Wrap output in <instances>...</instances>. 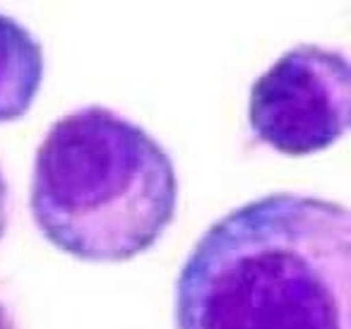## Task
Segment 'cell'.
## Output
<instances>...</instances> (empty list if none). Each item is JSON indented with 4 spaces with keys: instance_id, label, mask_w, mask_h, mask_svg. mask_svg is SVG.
<instances>
[{
    "instance_id": "cell-4",
    "label": "cell",
    "mask_w": 351,
    "mask_h": 329,
    "mask_svg": "<svg viewBox=\"0 0 351 329\" xmlns=\"http://www.w3.org/2000/svg\"><path fill=\"white\" fill-rule=\"evenodd\" d=\"M44 80V49L25 25L0 12V123L29 113Z\"/></svg>"
},
{
    "instance_id": "cell-6",
    "label": "cell",
    "mask_w": 351,
    "mask_h": 329,
    "mask_svg": "<svg viewBox=\"0 0 351 329\" xmlns=\"http://www.w3.org/2000/svg\"><path fill=\"white\" fill-rule=\"evenodd\" d=\"M0 329H17L15 319H12L10 310L5 308V303H3V300H0Z\"/></svg>"
},
{
    "instance_id": "cell-5",
    "label": "cell",
    "mask_w": 351,
    "mask_h": 329,
    "mask_svg": "<svg viewBox=\"0 0 351 329\" xmlns=\"http://www.w3.org/2000/svg\"><path fill=\"white\" fill-rule=\"evenodd\" d=\"M5 228H8V183L3 171H0V238L5 236Z\"/></svg>"
},
{
    "instance_id": "cell-1",
    "label": "cell",
    "mask_w": 351,
    "mask_h": 329,
    "mask_svg": "<svg viewBox=\"0 0 351 329\" xmlns=\"http://www.w3.org/2000/svg\"><path fill=\"white\" fill-rule=\"evenodd\" d=\"M351 217L272 193L215 221L176 281V329H349Z\"/></svg>"
},
{
    "instance_id": "cell-3",
    "label": "cell",
    "mask_w": 351,
    "mask_h": 329,
    "mask_svg": "<svg viewBox=\"0 0 351 329\" xmlns=\"http://www.w3.org/2000/svg\"><path fill=\"white\" fill-rule=\"evenodd\" d=\"M351 65L341 51L301 44L279 56L250 87L248 125L269 149L311 156L349 130Z\"/></svg>"
},
{
    "instance_id": "cell-2",
    "label": "cell",
    "mask_w": 351,
    "mask_h": 329,
    "mask_svg": "<svg viewBox=\"0 0 351 329\" xmlns=\"http://www.w3.org/2000/svg\"><path fill=\"white\" fill-rule=\"evenodd\" d=\"M29 204L41 236L70 257L128 262L173 221L178 175L145 127L87 106L49 127L36 149Z\"/></svg>"
}]
</instances>
